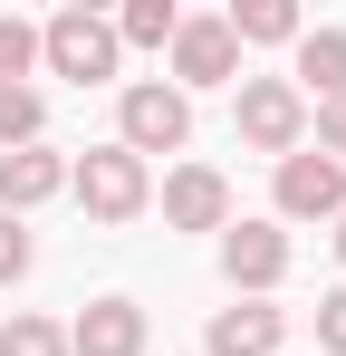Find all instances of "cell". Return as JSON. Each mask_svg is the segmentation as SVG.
<instances>
[{"mask_svg": "<svg viewBox=\"0 0 346 356\" xmlns=\"http://www.w3.org/2000/svg\"><path fill=\"white\" fill-rule=\"evenodd\" d=\"M39 67H49V77H67V87H106L115 67H125L115 19H106V10H87V0H67L58 19H39Z\"/></svg>", "mask_w": 346, "mask_h": 356, "instance_id": "cell-1", "label": "cell"}, {"mask_svg": "<svg viewBox=\"0 0 346 356\" xmlns=\"http://www.w3.org/2000/svg\"><path fill=\"white\" fill-rule=\"evenodd\" d=\"M115 145H125L135 164L183 154V145H192V97L164 87V77H125V87H115Z\"/></svg>", "mask_w": 346, "mask_h": 356, "instance_id": "cell-2", "label": "cell"}, {"mask_svg": "<svg viewBox=\"0 0 346 356\" xmlns=\"http://www.w3.org/2000/svg\"><path fill=\"white\" fill-rule=\"evenodd\" d=\"M231 135L279 164V154L308 145V97H298L288 77H250V67H240V87H231Z\"/></svg>", "mask_w": 346, "mask_h": 356, "instance_id": "cell-3", "label": "cell"}, {"mask_svg": "<svg viewBox=\"0 0 346 356\" xmlns=\"http://www.w3.org/2000/svg\"><path fill=\"white\" fill-rule=\"evenodd\" d=\"M67 193L87 222H135L154 202V164H135L125 145H87V154H67Z\"/></svg>", "mask_w": 346, "mask_h": 356, "instance_id": "cell-4", "label": "cell"}, {"mask_svg": "<svg viewBox=\"0 0 346 356\" xmlns=\"http://www.w3.org/2000/svg\"><path fill=\"white\" fill-rule=\"evenodd\" d=\"M346 212V164L337 154H318V145H298V154H279V174H270V222H337Z\"/></svg>", "mask_w": 346, "mask_h": 356, "instance_id": "cell-5", "label": "cell"}, {"mask_svg": "<svg viewBox=\"0 0 346 356\" xmlns=\"http://www.w3.org/2000/svg\"><path fill=\"white\" fill-rule=\"evenodd\" d=\"M288 260H298V241H288L270 212L222 232V280H231V298H270V289L288 280Z\"/></svg>", "mask_w": 346, "mask_h": 356, "instance_id": "cell-6", "label": "cell"}, {"mask_svg": "<svg viewBox=\"0 0 346 356\" xmlns=\"http://www.w3.org/2000/svg\"><path fill=\"white\" fill-rule=\"evenodd\" d=\"M173 87L192 97V87H240V39L222 29V10H183V29H173Z\"/></svg>", "mask_w": 346, "mask_h": 356, "instance_id": "cell-7", "label": "cell"}, {"mask_svg": "<svg viewBox=\"0 0 346 356\" xmlns=\"http://www.w3.org/2000/svg\"><path fill=\"white\" fill-rule=\"evenodd\" d=\"M202 356H288V308H270V298H231V308H212Z\"/></svg>", "mask_w": 346, "mask_h": 356, "instance_id": "cell-8", "label": "cell"}, {"mask_svg": "<svg viewBox=\"0 0 346 356\" xmlns=\"http://www.w3.org/2000/svg\"><path fill=\"white\" fill-rule=\"evenodd\" d=\"M145 308L135 298H87L77 318H67V356H145Z\"/></svg>", "mask_w": 346, "mask_h": 356, "instance_id": "cell-9", "label": "cell"}, {"mask_svg": "<svg viewBox=\"0 0 346 356\" xmlns=\"http://www.w3.org/2000/svg\"><path fill=\"white\" fill-rule=\"evenodd\" d=\"M67 193V154L58 145H19V154H0V212L10 222H29L39 202H58Z\"/></svg>", "mask_w": 346, "mask_h": 356, "instance_id": "cell-10", "label": "cell"}, {"mask_svg": "<svg viewBox=\"0 0 346 356\" xmlns=\"http://www.w3.org/2000/svg\"><path fill=\"white\" fill-rule=\"evenodd\" d=\"M164 222L173 232H231V183L212 164H173L164 174Z\"/></svg>", "mask_w": 346, "mask_h": 356, "instance_id": "cell-11", "label": "cell"}, {"mask_svg": "<svg viewBox=\"0 0 346 356\" xmlns=\"http://www.w3.org/2000/svg\"><path fill=\"white\" fill-rule=\"evenodd\" d=\"M288 87H298L308 106H337V97H346V29H298V49H288Z\"/></svg>", "mask_w": 346, "mask_h": 356, "instance_id": "cell-12", "label": "cell"}, {"mask_svg": "<svg viewBox=\"0 0 346 356\" xmlns=\"http://www.w3.org/2000/svg\"><path fill=\"white\" fill-rule=\"evenodd\" d=\"M222 29L240 39V49H298V29H308V19H298V0H231Z\"/></svg>", "mask_w": 346, "mask_h": 356, "instance_id": "cell-13", "label": "cell"}, {"mask_svg": "<svg viewBox=\"0 0 346 356\" xmlns=\"http://www.w3.org/2000/svg\"><path fill=\"white\" fill-rule=\"evenodd\" d=\"M173 29H183L173 0H125L115 10V49H173Z\"/></svg>", "mask_w": 346, "mask_h": 356, "instance_id": "cell-14", "label": "cell"}, {"mask_svg": "<svg viewBox=\"0 0 346 356\" xmlns=\"http://www.w3.org/2000/svg\"><path fill=\"white\" fill-rule=\"evenodd\" d=\"M19 145H49V97L39 87H0V154Z\"/></svg>", "mask_w": 346, "mask_h": 356, "instance_id": "cell-15", "label": "cell"}, {"mask_svg": "<svg viewBox=\"0 0 346 356\" xmlns=\"http://www.w3.org/2000/svg\"><path fill=\"white\" fill-rule=\"evenodd\" d=\"M0 356H67V327L39 318V308H10L0 318Z\"/></svg>", "mask_w": 346, "mask_h": 356, "instance_id": "cell-16", "label": "cell"}, {"mask_svg": "<svg viewBox=\"0 0 346 356\" xmlns=\"http://www.w3.org/2000/svg\"><path fill=\"white\" fill-rule=\"evenodd\" d=\"M29 67H39V19L0 10V87H29Z\"/></svg>", "mask_w": 346, "mask_h": 356, "instance_id": "cell-17", "label": "cell"}, {"mask_svg": "<svg viewBox=\"0 0 346 356\" xmlns=\"http://www.w3.org/2000/svg\"><path fill=\"white\" fill-rule=\"evenodd\" d=\"M29 260H39L29 222H10V212H0V289H19V280H29Z\"/></svg>", "mask_w": 346, "mask_h": 356, "instance_id": "cell-18", "label": "cell"}, {"mask_svg": "<svg viewBox=\"0 0 346 356\" xmlns=\"http://www.w3.org/2000/svg\"><path fill=\"white\" fill-rule=\"evenodd\" d=\"M308 135H318V154L346 164V97H337V106H308Z\"/></svg>", "mask_w": 346, "mask_h": 356, "instance_id": "cell-19", "label": "cell"}, {"mask_svg": "<svg viewBox=\"0 0 346 356\" xmlns=\"http://www.w3.org/2000/svg\"><path fill=\"white\" fill-rule=\"evenodd\" d=\"M318 347H327V356H346V280L318 298Z\"/></svg>", "mask_w": 346, "mask_h": 356, "instance_id": "cell-20", "label": "cell"}, {"mask_svg": "<svg viewBox=\"0 0 346 356\" xmlns=\"http://www.w3.org/2000/svg\"><path fill=\"white\" fill-rule=\"evenodd\" d=\"M337 270H346V212H337Z\"/></svg>", "mask_w": 346, "mask_h": 356, "instance_id": "cell-21", "label": "cell"}]
</instances>
